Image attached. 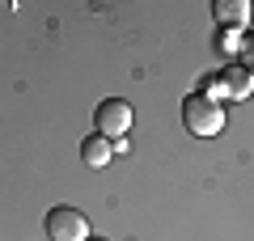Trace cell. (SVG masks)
Masks as SVG:
<instances>
[{
  "label": "cell",
  "mask_w": 254,
  "mask_h": 241,
  "mask_svg": "<svg viewBox=\"0 0 254 241\" xmlns=\"http://www.w3.org/2000/svg\"><path fill=\"white\" fill-rule=\"evenodd\" d=\"M182 123H187L190 135H220L225 127V106H220L212 93H187L182 98Z\"/></svg>",
  "instance_id": "cell-1"
},
{
  "label": "cell",
  "mask_w": 254,
  "mask_h": 241,
  "mask_svg": "<svg viewBox=\"0 0 254 241\" xmlns=\"http://www.w3.org/2000/svg\"><path fill=\"white\" fill-rule=\"evenodd\" d=\"M47 237L51 241H89V216L76 207H51L47 212Z\"/></svg>",
  "instance_id": "cell-2"
},
{
  "label": "cell",
  "mask_w": 254,
  "mask_h": 241,
  "mask_svg": "<svg viewBox=\"0 0 254 241\" xmlns=\"http://www.w3.org/2000/svg\"><path fill=\"white\" fill-rule=\"evenodd\" d=\"M131 102H123V98H106L98 110H93V127H98V135H106V140H123L127 135V127H131Z\"/></svg>",
  "instance_id": "cell-3"
},
{
  "label": "cell",
  "mask_w": 254,
  "mask_h": 241,
  "mask_svg": "<svg viewBox=\"0 0 254 241\" xmlns=\"http://www.w3.org/2000/svg\"><path fill=\"white\" fill-rule=\"evenodd\" d=\"M208 89H216L212 93V98H246V93L254 89V72L246 68V63H225V68H220V76H208Z\"/></svg>",
  "instance_id": "cell-4"
},
{
  "label": "cell",
  "mask_w": 254,
  "mask_h": 241,
  "mask_svg": "<svg viewBox=\"0 0 254 241\" xmlns=\"http://www.w3.org/2000/svg\"><path fill=\"white\" fill-rule=\"evenodd\" d=\"M212 17L229 34H246V26H250V0H216L212 4Z\"/></svg>",
  "instance_id": "cell-5"
},
{
  "label": "cell",
  "mask_w": 254,
  "mask_h": 241,
  "mask_svg": "<svg viewBox=\"0 0 254 241\" xmlns=\"http://www.w3.org/2000/svg\"><path fill=\"white\" fill-rule=\"evenodd\" d=\"M110 157H115V140H106V135H98V131L81 140V161L85 165L102 170V165H110Z\"/></svg>",
  "instance_id": "cell-6"
},
{
  "label": "cell",
  "mask_w": 254,
  "mask_h": 241,
  "mask_svg": "<svg viewBox=\"0 0 254 241\" xmlns=\"http://www.w3.org/2000/svg\"><path fill=\"white\" fill-rule=\"evenodd\" d=\"M237 63H246V68L254 72V30H246L242 43H237Z\"/></svg>",
  "instance_id": "cell-7"
},
{
  "label": "cell",
  "mask_w": 254,
  "mask_h": 241,
  "mask_svg": "<svg viewBox=\"0 0 254 241\" xmlns=\"http://www.w3.org/2000/svg\"><path fill=\"white\" fill-rule=\"evenodd\" d=\"M89 241H98V237H89Z\"/></svg>",
  "instance_id": "cell-8"
}]
</instances>
